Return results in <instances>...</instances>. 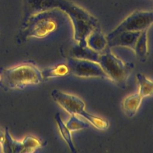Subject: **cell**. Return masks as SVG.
I'll use <instances>...</instances> for the list:
<instances>
[{
	"label": "cell",
	"mask_w": 153,
	"mask_h": 153,
	"mask_svg": "<svg viewBox=\"0 0 153 153\" xmlns=\"http://www.w3.org/2000/svg\"><path fill=\"white\" fill-rule=\"evenodd\" d=\"M35 11L59 8L71 18L74 26V39L81 47H86V39L95 29L100 28L98 20L83 8L68 0H27Z\"/></svg>",
	"instance_id": "1"
},
{
	"label": "cell",
	"mask_w": 153,
	"mask_h": 153,
	"mask_svg": "<svg viewBox=\"0 0 153 153\" xmlns=\"http://www.w3.org/2000/svg\"><path fill=\"white\" fill-rule=\"evenodd\" d=\"M43 81L41 71L33 64L24 63L0 68V87L4 90L23 89Z\"/></svg>",
	"instance_id": "2"
},
{
	"label": "cell",
	"mask_w": 153,
	"mask_h": 153,
	"mask_svg": "<svg viewBox=\"0 0 153 153\" xmlns=\"http://www.w3.org/2000/svg\"><path fill=\"white\" fill-rule=\"evenodd\" d=\"M100 54L98 63L107 75L108 78L119 87L126 88L128 77L134 68L130 62H126L116 56L107 47Z\"/></svg>",
	"instance_id": "3"
},
{
	"label": "cell",
	"mask_w": 153,
	"mask_h": 153,
	"mask_svg": "<svg viewBox=\"0 0 153 153\" xmlns=\"http://www.w3.org/2000/svg\"><path fill=\"white\" fill-rule=\"evenodd\" d=\"M152 22V11H134L106 36L107 41L123 32H142L148 30Z\"/></svg>",
	"instance_id": "4"
},
{
	"label": "cell",
	"mask_w": 153,
	"mask_h": 153,
	"mask_svg": "<svg viewBox=\"0 0 153 153\" xmlns=\"http://www.w3.org/2000/svg\"><path fill=\"white\" fill-rule=\"evenodd\" d=\"M56 28L57 23L51 14L42 11L27 20L24 32L26 37L42 38L54 32Z\"/></svg>",
	"instance_id": "5"
},
{
	"label": "cell",
	"mask_w": 153,
	"mask_h": 153,
	"mask_svg": "<svg viewBox=\"0 0 153 153\" xmlns=\"http://www.w3.org/2000/svg\"><path fill=\"white\" fill-rule=\"evenodd\" d=\"M67 65L70 73L76 76L109 79L97 62L72 57L68 59Z\"/></svg>",
	"instance_id": "6"
},
{
	"label": "cell",
	"mask_w": 153,
	"mask_h": 153,
	"mask_svg": "<svg viewBox=\"0 0 153 153\" xmlns=\"http://www.w3.org/2000/svg\"><path fill=\"white\" fill-rule=\"evenodd\" d=\"M51 94L53 100L69 114L86 118L88 112L85 111V104L79 97L57 89L53 90Z\"/></svg>",
	"instance_id": "7"
},
{
	"label": "cell",
	"mask_w": 153,
	"mask_h": 153,
	"mask_svg": "<svg viewBox=\"0 0 153 153\" xmlns=\"http://www.w3.org/2000/svg\"><path fill=\"white\" fill-rule=\"evenodd\" d=\"M141 32H123L108 41V47H123L133 50Z\"/></svg>",
	"instance_id": "8"
},
{
	"label": "cell",
	"mask_w": 153,
	"mask_h": 153,
	"mask_svg": "<svg viewBox=\"0 0 153 153\" xmlns=\"http://www.w3.org/2000/svg\"><path fill=\"white\" fill-rule=\"evenodd\" d=\"M87 46L93 50L102 53L108 47L106 37L102 33L100 28L94 30L87 38Z\"/></svg>",
	"instance_id": "9"
},
{
	"label": "cell",
	"mask_w": 153,
	"mask_h": 153,
	"mask_svg": "<svg viewBox=\"0 0 153 153\" xmlns=\"http://www.w3.org/2000/svg\"><path fill=\"white\" fill-rule=\"evenodd\" d=\"M143 97L138 93H134L127 96L122 103L123 110L129 118L134 117L142 103Z\"/></svg>",
	"instance_id": "10"
},
{
	"label": "cell",
	"mask_w": 153,
	"mask_h": 153,
	"mask_svg": "<svg viewBox=\"0 0 153 153\" xmlns=\"http://www.w3.org/2000/svg\"><path fill=\"white\" fill-rule=\"evenodd\" d=\"M147 32L148 30L140 32L133 49L137 60L141 62H145L148 57Z\"/></svg>",
	"instance_id": "11"
},
{
	"label": "cell",
	"mask_w": 153,
	"mask_h": 153,
	"mask_svg": "<svg viewBox=\"0 0 153 153\" xmlns=\"http://www.w3.org/2000/svg\"><path fill=\"white\" fill-rule=\"evenodd\" d=\"M100 54V53L93 50L87 46L81 47L76 45L72 48V57L88 60L95 62H98Z\"/></svg>",
	"instance_id": "12"
},
{
	"label": "cell",
	"mask_w": 153,
	"mask_h": 153,
	"mask_svg": "<svg viewBox=\"0 0 153 153\" xmlns=\"http://www.w3.org/2000/svg\"><path fill=\"white\" fill-rule=\"evenodd\" d=\"M41 75L44 79L52 78L64 76L70 73L69 67L66 64H59L53 68H49L41 71Z\"/></svg>",
	"instance_id": "13"
},
{
	"label": "cell",
	"mask_w": 153,
	"mask_h": 153,
	"mask_svg": "<svg viewBox=\"0 0 153 153\" xmlns=\"http://www.w3.org/2000/svg\"><path fill=\"white\" fill-rule=\"evenodd\" d=\"M55 120L58 126L59 132H60L63 139L65 140V142L68 145L70 150L73 152H75L76 149L75 148V146H74V142L72 140L71 131L67 127V126H66V124L64 123V122L63 121V120L59 113L56 114Z\"/></svg>",
	"instance_id": "14"
},
{
	"label": "cell",
	"mask_w": 153,
	"mask_h": 153,
	"mask_svg": "<svg viewBox=\"0 0 153 153\" xmlns=\"http://www.w3.org/2000/svg\"><path fill=\"white\" fill-rule=\"evenodd\" d=\"M5 139L3 145V152H22V141L14 139L7 127L5 129Z\"/></svg>",
	"instance_id": "15"
},
{
	"label": "cell",
	"mask_w": 153,
	"mask_h": 153,
	"mask_svg": "<svg viewBox=\"0 0 153 153\" xmlns=\"http://www.w3.org/2000/svg\"><path fill=\"white\" fill-rule=\"evenodd\" d=\"M136 78L139 84L138 93L143 98L151 96L153 91L152 80L141 73L137 74Z\"/></svg>",
	"instance_id": "16"
},
{
	"label": "cell",
	"mask_w": 153,
	"mask_h": 153,
	"mask_svg": "<svg viewBox=\"0 0 153 153\" xmlns=\"http://www.w3.org/2000/svg\"><path fill=\"white\" fill-rule=\"evenodd\" d=\"M22 152H33L43 145L42 142L32 136H26L22 140Z\"/></svg>",
	"instance_id": "17"
},
{
	"label": "cell",
	"mask_w": 153,
	"mask_h": 153,
	"mask_svg": "<svg viewBox=\"0 0 153 153\" xmlns=\"http://www.w3.org/2000/svg\"><path fill=\"white\" fill-rule=\"evenodd\" d=\"M66 126L71 131H75L87 128L88 124L83 120H80L76 115H71Z\"/></svg>",
	"instance_id": "18"
},
{
	"label": "cell",
	"mask_w": 153,
	"mask_h": 153,
	"mask_svg": "<svg viewBox=\"0 0 153 153\" xmlns=\"http://www.w3.org/2000/svg\"><path fill=\"white\" fill-rule=\"evenodd\" d=\"M5 139V131L0 127V148L3 152V145Z\"/></svg>",
	"instance_id": "19"
}]
</instances>
